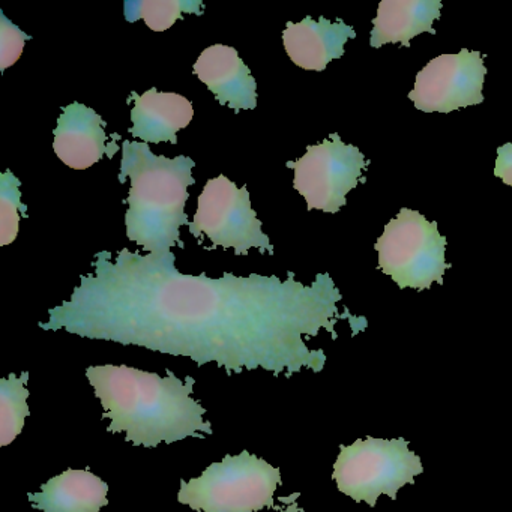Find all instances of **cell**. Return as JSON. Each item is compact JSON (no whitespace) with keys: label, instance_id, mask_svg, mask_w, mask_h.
<instances>
[{"label":"cell","instance_id":"6da1fadb","mask_svg":"<svg viewBox=\"0 0 512 512\" xmlns=\"http://www.w3.org/2000/svg\"><path fill=\"white\" fill-rule=\"evenodd\" d=\"M340 301L329 274L310 286L293 272L287 280L196 277L178 271L172 251L142 256L122 248L97 253L91 272L40 328L187 356L200 367L217 362L230 374L263 368L290 377L325 368V352L311 350L307 338L325 329L337 340L335 325L344 319L353 335L367 329L365 317L338 310Z\"/></svg>","mask_w":512,"mask_h":512},{"label":"cell","instance_id":"7a4b0ae2","mask_svg":"<svg viewBox=\"0 0 512 512\" xmlns=\"http://www.w3.org/2000/svg\"><path fill=\"white\" fill-rule=\"evenodd\" d=\"M95 395L110 419V433L127 434L128 442L155 448L187 437L211 436V422L205 421V407L193 398L196 380L137 370L127 365H94L86 370Z\"/></svg>","mask_w":512,"mask_h":512},{"label":"cell","instance_id":"3957f363","mask_svg":"<svg viewBox=\"0 0 512 512\" xmlns=\"http://www.w3.org/2000/svg\"><path fill=\"white\" fill-rule=\"evenodd\" d=\"M191 158L155 155L148 143L122 142L119 182L130 181L125 227L127 238L149 254L184 250L181 227H190L185 214L188 187L196 184Z\"/></svg>","mask_w":512,"mask_h":512},{"label":"cell","instance_id":"277c9868","mask_svg":"<svg viewBox=\"0 0 512 512\" xmlns=\"http://www.w3.org/2000/svg\"><path fill=\"white\" fill-rule=\"evenodd\" d=\"M280 484L278 467L242 451L211 464L199 478L182 481L178 500L199 512L283 511L274 502Z\"/></svg>","mask_w":512,"mask_h":512},{"label":"cell","instance_id":"5b68a950","mask_svg":"<svg viewBox=\"0 0 512 512\" xmlns=\"http://www.w3.org/2000/svg\"><path fill=\"white\" fill-rule=\"evenodd\" d=\"M422 472L421 458L410 451L406 439L368 436L340 446L332 479L341 493L374 508L382 494L397 500L398 491L404 485L415 484L416 476Z\"/></svg>","mask_w":512,"mask_h":512},{"label":"cell","instance_id":"8992f818","mask_svg":"<svg viewBox=\"0 0 512 512\" xmlns=\"http://www.w3.org/2000/svg\"><path fill=\"white\" fill-rule=\"evenodd\" d=\"M379 268L400 289L428 290L434 281L443 284L451 265L445 262L446 238L436 221H428L413 209L403 208L389 221L377 239Z\"/></svg>","mask_w":512,"mask_h":512},{"label":"cell","instance_id":"52a82bcc","mask_svg":"<svg viewBox=\"0 0 512 512\" xmlns=\"http://www.w3.org/2000/svg\"><path fill=\"white\" fill-rule=\"evenodd\" d=\"M262 227L247 187L238 188L235 182L220 175L206 182L197 199L190 233L199 244L206 236L212 242L209 250L233 248L236 256H247L250 250L257 248L262 254H274V247Z\"/></svg>","mask_w":512,"mask_h":512},{"label":"cell","instance_id":"ba28073f","mask_svg":"<svg viewBox=\"0 0 512 512\" xmlns=\"http://www.w3.org/2000/svg\"><path fill=\"white\" fill-rule=\"evenodd\" d=\"M295 170L293 187L307 200L308 211L337 214L347 205L346 196L359 182L370 160L356 146L347 145L337 133L319 145L308 146L304 157L286 163Z\"/></svg>","mask_w":512,"mask_h":512},{"label":"cell","instance_id":"9c48e42d","mask_svg":"<svg viewBox=\"0 0 512 512\" xmlns=\"http://www.w3.org/2000/svg\"><path fill=\"white\" fill-rule=\"evenodd\" d=\"M487 68L479 52L463 49L457 55H440L428 62L418 76L409 98L425 113H451L484 103Z\"/></svg>","mask_w":512,"mask_h":512},{"label":"cell","instance_id":"30bf717a","mask_svg":"<svg viewBox=\"0 0 512 512\" xmlns=\"http://www.w3.org/2000/svg\"><path fill=\"white\" fill-rule=\"evenodd\" d=\"M106 121L91 107L73 103L62 110L55 130L53 149L62 163L74 170H86L121 149L115 142L107 146Z\"/></svg>","mask_w":512,"mask_h":512},{"label":"cell","instance_id":"8fae6325","mask_svg":"<svg viewBox=\"0 0 512 512\" xmlns=\"http://www.w3.org/2000/svg\"><path fill=\"white\" fill-rule=\"evenodd\" d=\"M194 74L221 106L235 113L256 109V79L233 47L215 44L205 49L194 64Z\"/></svg>","mask_w":512,"mask_h":512},{"label":"cell","instance_id":"7c38bea8","mask_svg":"<svg viewBox=\"0 0 512 512\" xmlns=\"http://www.w3.org/2000/svg\"><path fill=\"white\" fill-rule=\"evenodd\" d=\"M356 38L355 29L343 20L331 23L305 17L299 23H287L283 32L284 49L293 64L302 70L325 71L329 62L343 58L347 41Z\"/></svg>","mask_w":512,"mask_h":512},{"label":"cell","instance_id":"4fadbf2b","mask_svg":"<svg viewBox=\"0 0 512 512\" xmlns=\"http://www.w3.org/2000/svg\"><path fill=\"white\" fill-rule=\"evenodd\" d=\"M133 101L131 136L143 143H178V133L193 121V104L175 92L149 89L143 95L131 92L128 103Z\"/></svg>","mask_w":512,"mask_h":512},{"label":"cell","instance_id":"5bb4252c","mask_svg":"<svg viewBox=\"0 0 512 512\" xmlns=\"http://www.w3.org/2000/svg\"><path fill=\"white\" fill-rule=\"evenodd\" d=\"M440 0H382L371 29L370 46L401 43L409 49L410 40L428 32L436 35L433 23L440 19Z\"/></svg>","mask_w":512,"mask_h":512},{"label":"cell","instance_id":"9a60e30c","mask_svg":"<svg viewBox=\"0 0 512 512\" xmlns=\"http://www.w3.org/2000/svg\"><path fill=\"white\" fill-rule=\"evenodd\" d=\"M107 493L109 485L91 470L68 469L28 497L43 512H100L109 505Z\"/></svg>","mask_w":512,"mask_h":512},{"label":"cell","instance_id":"2e32d148","mask_svg":"<svg viewBox=\"0 0 512 512\" xmlns=\"http://www.w3.org/2000/svg\"><path fill=\"white\" fill-rule=\"evenodd\" d=\"M28 380V371L20 377L13 373L0 380V446L13 443L22 433L26 418L31 415L26 388Z\"/></svg>","mask_w":512,"mask_h":512},{"label":"cell","instance_id":"e0dca14e","mask_svg":"<svg viewBox=\"0 0 512 512\" xmlns=\"http://www.w3.org/2000/svg\"><path fill=\"white\" fill-rule=\"evenodd\" d=\"M203 10L205 5L199 0H139L125 4V19L128 22L145 20L151 31L164 32L184 14L202 16Z\"/></svg>","mask_w":512,"mask_h":512},{"label":"cell","instance_id":"ac0fdd59","mask_svg":"<svg viewBox=\"0 0 512 512\" xmlns=\"http://www.w3.org/2000/svg\"><path fill=\"white\" fill-rule=\"evenodd\" d=\"M22 182L11 170H5L0 176V245L13 244L19 235V224L26 218V206L20 193Z\"/></svg>","mask_w":512,"mask_h":512},{"label":"cell","instance_id":"d6986e66","mask_svg":"<svg viewBox=\"0 0 512 512\" xmlns=\"http://www.w3.org/2000/svg\"><path fill=\"white\" fill-rule=\"evenodd\" d=\"M29 40L31 37L10 22L4 11H0V71L2 73L17 64Z\"/></svg>","mask_w":512,"mask_h":512},{"label":"cell","instance_id":"ffe728a7","mask_svg":"<svg viewBox=\"0 0 512 512\" xmlns=\"http://www.w3.org/2000/svg\"><path fill=\"white\" fill-rule=\"evenodd\" d=\"M494 176L502 179L503 184L512 187V143H506V145L497 148Z\"/></svg>","mask_w":512,"mask_h":512}]
</instances>
